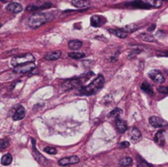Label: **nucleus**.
<instances>
[{
  "label": "nucleus",
  "mask_w": 168,
  "mask_h": 167,
  "mask_svg": "<svg viewBox=\"0 0 168 167\" xmlns=\"http://www.w3.org/2000/svg\"><path fill=\"white\" fill-rule=\"evenodd\" d=\"M54 18V15L51 13H35L33 14L28 20V25L35 29L39 26H41L42 25L45 24L46 22H48L49 21H51Z\"/></svg>",
  "instance_id": "1"
},
{
  "label": "nucleus",
  "mask_w": 168,
  "mask_h": 167,
  "mask_svg": "<svg viewBox=\"0 0 168 167\" xmlns=\"http://www.w3.org/2000/svg\"><path fill=\"white\" fill-rule=\"evenodd\" d=\"M104 84V77L102 75H98L96 79H94L92 83H90L89 85L82 87L79 90V94L83 95H91L95 94L98 90H99Z\"/></svg>",
  "instance_id": "2"
},
{
  "label": "nucleus",
  "mask_w": 168,
  "mask_h": 167,
  "mask_svg": "<svg viewBox=\"0 0 168 167\" xmlns=\"http://www.w3.org/2000/svg\"><path fill=\"white\" fill-rule=\"evenodd\" d=\"M35 61V57L30 53H25L18 57H13L11 61V64L12 66L17 67V66H21L26 63H30V62H34Z\"/></svg>",
  "instance_id": "3"
},
{
  "label": "nucleus",
  "mask_w": 168,
  "mask_h": 167,
  "mask_svg": "<svg viewBox=\"0 0 168 167\" xmlns=\"http://www.w3.org/2000/svg\"><path fill=\"white\" fill-rule=\"evenodd\" d=\"M31 142H32V149H33V155H34V157L35 158V160L40 165H42V166H47L48 164V161L42 155V154H40L39 152H38V150L36 149V147H35V140L34 139V138H31Z\"/></svg>",
  "instance_id": "4"
},
{
  "label": "nucleus",
  "mask_w": 168,
  "mask_h": 167,
  "mask_svg": "<svg viewBox=\"0 0 168 167\" xmlns=\"http://www.w3.org/2000/svg\"><path fill=\"white\" fill-rule=\"evenodd\" d=\"M149 77L156 84H162L165 82V78L159 70H152L149 72Z\"/></svg>",
  "instance_id": "5"
},
{
  "label": "nucleus",
  "mask_w": 168,
  "mask_h": 167,
  "mask_svg": "<svg viewBox=\"0 0 168 167\" xmlns=\"http://www.w3.org/2000/svg\"><path fill=\"white\" fill-rule=\"evenodd\" d=\"M35 68V64L34 62H30V63H26L24 65L15 67L14 72L17 74H25V73L32 71Z\"/></svg>",
  "instance_id": "6"
},
{
  "label": "nucleus",
  "mask_w": 168,
  "mask_h": 167,
  "mask_svg": "<svg viewBox=\"0 0 168 167\" xmlns=\"http://www.w3.org/2000/svg\"><path fill=\"white\" fill-rule=\"evenodd\" d=\"M80 158L77 156H71L68 157H64L58 161V164L62 166H66L68 165H72V164H77L80 162Z\"/></svg>",
  "instance_id": "7"
},
{
  "label": "nucleus",
  "mask_w": 168,
  "mask_h": 167,
  "mask_svg": "<svg viewBox=\"0 0 168 167\" xmlns=\"http://www.w3.org/2000/svg\"><path fill=\"white\" fill-rule=\"evenodd\" d=\"M149 124L154 128H164L167 125V123L161 118L157 117L156 116H153L149 119Z\"/></svg>",
  "instance_id": "8"
},
{
  "label": "nucleus",
  "mask_w": 168,
  "mask_h": 167,
  "mask_svg": "<svg viewBox=\"0 0 168 167\" xmlns=\"http://www.w3.org/2000/svg\"><path fill=\"white\" fill-rule=\"evenodd\" d=\"M82 84V79H72L66 80L65 83L63 84V87H65L66 90H71V89H75L80 86Z\"/></svg>",
  "instance_id": "9"
},
{
  "label": "nucleus",
  "mask_w": 168,
  "mask_h": 167,
  "mask_svg": "<svg viewBox=\"0 0 168 167\" xmlns=\"http://www.w3.org/2000/svg\"><path fill=\"white\" fill-rule=\"evenodd\" d=\"M130 136H131V141L135 143H138L142 139V134H141L140 131L137 128H135V127L131 129V133H130Z\"/></svg>",
  "instance_id": "10"
},
{
  "label": "nucleus",
  "mask_w": 168,
  "mask_h": 167,
  "mask_svg": "<svg viewBox=\"0 0 168 167\" xmlns=\"http://www.w3.org/2000/svg\"><path fill=\"white\" fill-rule=\"evenodd\" d=\"M6 9L7 11L13 12V13H19L22 11L23 7L18 3H10L9 4L7 5Z\"/></svg>",
  "instance_id": "11"
},
{
  "label": "nucleus",
  "mask_w": 168,
  "mask_h": 167,
  "mask_svg": "<svg viewBox=\"0 0 168 167\" xmlns=\"http://www.w3.org/2000/svg\"><path fill=\"white\" fill-rule=\"evenodd\" d=\"M25 116V108L22 106H20L19 108L16 110L15 113L12 116V119L13 120H21L24 119Z\"/></svg>",
  "instance_id": "12"
},
{
  "label": "nucleus",
  "mask_w": 168,
  "mask_h": 167,
  "mask_svg": "<svg viewBox=\"0 0 168 167\" xmlns=\"http://www.w3.org/2000/svg\"><path fill=\"white\" fill-rule=\"evenodd\" d=\"M62 55V52L60 50H56L54 52H49L48 53H46L44 55V59L47 60V61H55V60H58Z\"/></svg>",
  "instance_id": "13"
},
{
  "label": "nucleus",
  "mask_w": 168,
  "mask_h": 167,
  "mask_svg": "<svg viewBox=\"0 0 168 167\" xmlns=\"http://www.w3.org/2000/svg\"><path fill=\"white\" fill-rule=\"evenodd\" d=\"M154 141L159 146H164L165 144V134L163 130H159L156 133L154 136Z\"/></svg>",
  "instance_id": "14"
},
{
  "label": "nucleus",
  "mask_w": 168,
  "mask_h": 167,
  "mask_svg": "<svg viewBox=\"0 0 168 167\" xmlns=\"http://www.w3.org/2000/svg\"><path fill=\"white\" fill-rule=\"evenodd\" d=\"M116 129H117V131L120 133V134H123L127 130V125H126V122L125 120L121 119H116Z\"/></svg>",
  "instance_id": "15"
},
{
  "label": "nucleus",
  "mask_w": 168,
  "mask_h": 167,
  "mask_svg": "<svg viewBox=\"0 0 168 167\" xmlns=\"http://www.w3.org/2000/svg\"><path fill=\"white\" fill-rule=\"evenodd\" d=\"M72 5L78 8H84L90 5V2L89 0H72Z\"/></svg>",
  "instance_id": "16"
},
{
  "label": "nucleus",
  "mask_w": 168,
  "mask_h": 167,
  "mask_svg": "<svg viewBox=\"0 0 168 167\" xmlns=\"http://www.w3.org/2000/svg\"><path fill=\"white\" fill-rule=\"evenodd\" d=\"M131 6L135 7H138V8H145V9H149L152 7L148 4L147 3H145L144 1H142V0H135L133 1L132 3H130Z\"/></svg>",
  "instance_id": "17"
},
{
  "label": "nucleus",
  "mask_w": 168,
  "mask_h": 167,
  "mask_svg": "<svg viewBox=\"0 0 168 167\" xmlns=\"http://www.w3.org/2000/svg\"><path fill=\"white\" fill-rule=\"evenodd\" d=\"M52 4L50 3H44L42 5L39 6H35V5H30L26 7V10L29 12H32V11H36V10H39V9H45V8H48L51 7Z\"/></svg>",
  "instance_id": "18"
},
{
  "label": "nucleus",
  "mask_w": 168,
  "mask_h": 167,
  "mask_svg": "<svg viewBox=\"0 0 168 167\" xmlns=\"http://www.w3.org/2000/svg\"><path fill=\"white\" fill-rule=\"evenodd\" d=\"M82 42L78 39H73L68 43V48L71 50H78L79 48L82 47Z\"/></svg>",
  "instance_id": "19"
},
{
  "label": "nucleus",
  "mask_w": 168,
  "mask_h": 167,
  "mask_svg": "<svg viewBox=\"0 0 168 167\" xmlns=\"http://www.w3.org/2000/svg\"><path fill=\"white\" fill-rule=\"evenodd\" d=\"M139 38L142 40L146 42H149V43H153L155 41L154 36L151 35L149 33H141L139 35Z\"/></svg>",
  "instance_id": "20"
},
{
  "label": "nucleus",
  "mask_w": 168,
  "mask_h": 167,
  "mask_svg": "<svg viewBox=\"0 0 168 167\" xmlns=\"http://www.w3.org/2000/svg\"><path fill=\"white\" fill-rule=\"evenodd\" d=\"M90 23L91 25L94 27H98L101 26L102 24V19L99 16H93L90 20Z\"/></svg>",
  "instance_id": "21"
},
{
  "label": "nucleus",
  "mask_w": 168,
  "mask_h": 167,
  "mask_svg": "<svg viewBox=\"0 0 168 167\" xmlns=\"http://www.w3.org/2000/svg\"><path fill=\"white\" fill-rule=\"evenodd\" d=\"M109 32L120 39H126L128 35V33L123 31L122 30H109Z\"/></svg>",
  "instance_id": "22"
},
{
  "label": "nucleus",
  "mask_w": 168,
  "mask_h": 167,
  "mask_svg": "<svg viewBox=\"0 0 168 167\" xmlns=\"http://www.w3.org/2000/svg\"><path fill=\"white\" fill-rule=\"evenodd\" d=\"M141 90L144 91L145 93H147L149 95H153V87L151 86V84L148 83V82H144L141 84Z\"/></svg>",
  "instance_id": "23"
},
{
  "label": "nucleus",
  "mask_w": 168,
  "mask_h": 167,
  "mask_svg": "<svg viewBox=\"0 0 168 167\" xmlns=\"http://www.w3.org/2000/svg\"><path fill=\"white\" fill-rule=\"evenodd\" d=\"M12 156L11 154L7 153L5 155L3 156L2 159H1V164L3 166H8L12 163Z\"/></svg>",
  "instance_id": "24"
},
{
  "label": "nucleus",
  "mask_w": 168,
  "mask_h": 167,
  "mask_svg": "<svg viewBox=\"0 0 168 167\" xmlns=\"http://www.w3.org/2000/svg\"><path fill=\"white\" fill-rule=\"evenodd\" d=\"M145 3L153 7H160L162 5V0H144Z\"/></svg>",
  "instance_id": "25"
},
{
  "label": "nucleus",
  "mask_w": 168,
  "mask_h": 167,
  "mask_svg": "<svg viewBox=\"0 0 168 167\" xmlns=\"http://www.w3.org/2000/svg\"><path fill=\"white\" fill-rule=\"evenodd\" d=\"M138 29L139 27L135 24H130L126 25V26L122 29V30L126 32V33H133V32H135V30H137Z\"/></svg>",
  "instance_id": "26"
},
{
  "label": "nucleus",
  "mask_w": 168,
  "mask_h": 167,
  "mask_svg": "<svg viewBox=\"0 0 168 167\" xmlns=\"http://www.w3.org/2000/svg\"><path fill=\"white\" fill-rule=\"evenodd\" d=\"M68 57L73 59H81L85 57V54L80 52H72V53H68Z\"/></svg>",
  "instance_id": "27"
},
{
  "label": "nucleus",
  "mask_w": 168,
  "mask_h": 167,
  "mask_svg": "<svg viewBox=\"0 0 168 167\" xmlns=\"http://www.w3.org/2000/svg\"><path fill=\"white\" fill-rule=\"evenodd\" d=\"M132 158L131 157H129V156H126V157H123L122 159H120L119 163H120V166H129L132 164Z\"/></svg>",
  "instance_id": "28"
},
{
  "label": "nucleus",
  "mask_w": 168,
  "mask_h": 167,
  "mask_svg": "<svg viewBox=\"0 0 168 167\" xmlns=\"http://www.w3.org/2000/svg\"><path fill=\"white\" fill-rule=\"evenodd\" d=\"M122 113V111L120 108H115L114 110H112L110 113L108 115V118H111V117H118L120 114Z\"/></svg>",
  "instance_id": "29"
},
{
  "label": "nucleus",
  "mask_w": 168,
  "mask_h": 167,
  "mask_svg": "<svg viewBox=\"0 0 168 167\" xmlns=\"http://www.w3.org/2000/svg\"><path fill=\"white\" fill-rule=\"evenodd\" d=\"M137 160L139 161V166L141 167H153L151 164L148 163L146 161H144V159H143L140 156H137Z\"/></svg>",
  "instance_id": "30"
},
{
  "label": "nucleus",
  "mask_w": 168,
  "mask_h": 167,
  "mask_svg": "<svg viewBox=\"0 0 168 167\" xmlns=\"http://www.w3.org/2000/svg\"><path fill=\"white\" fill-rule=\"evenodd\" d=\"M44 151L46 152V153H48V154H50V155H55V154H57V152H58V151L57 149L55 148H53V147H46Z\"/></svg>",
  "instance_id": "31"
},
{
  "label": "nucleus",
  "mask_w": 168,
  "mask_h": 167,
  "mask_svg": "<svg viewBox=\"0 0 168 167\" xmlns=\"http://www.w3.org/2000/svg\"><path fill=\"white\" fill-rule=\"evenodd\" d=\"M9 145V141L7 138H3L0 140V149L4 150Z\"/></svg>",
  "instance_id": "32"
},
{
  "label": "nucleus",
  "mask_w": 168,
  "mask_h": 167,
  "mask_svg": "<svg viewBox=\"0 0 168 167\" xmlns=\"http://www.w3.org/2000/svg\"><path fill=\"white\" fill-rule=\"evenodd\" d=\"M158 92L163 94H168V86H160L158 87Z\"/></svg>",
  "instance_id": "33"
},
{
  "label": "nucleus",
  "mask_w": 168,
  "mask_h": 167,
  "mask_svg": "<svg viewBox=\"0 0 168 167\" xmlns=\"http://www.w3.org/2000/svg\"><path fill=\"white\" fill-rule=\"evenodd\" d=\"M156 56L160 57H168V51H158L156 53Z\"/></svg>",
  "instance_id": "34"
},
{
  "label": "nucleus",
  "mask_w": 168,
  "mask_h": 167,
  "mask_svg": "<svg viewBox=\"0 0 168 167\" xmlns=\"http://www.w3.org/2000/svg\"><path fill=\"white\" fill-rule=\"evenodd\" d=\"M119 146H120V148H128L129 146H130V143H128V142H121L119 144Z\"/></svg>",
  "instance_id": "35"
},
{
  "label": "nucleus",
  "mask_w": 168,
  "mask_h": 167,
  "mask_svg": "<svg viewBox=\"0 0 168 167\" xmlns=\"http://www.w3.org/2000/svg\"><path fill=\"white\" fill-rule=\"evenodd\" d=\"M155 28H156V25L153 24L148 28V31H149V32H152V31H153V30H155Z\"/></svg>",
  "instance_id": "36"
},
{
  "label": "nucleus",
  "mask_w": 168,
  "mask_h": 167,
  "mask_svg": "<svg viewBox=\"0 0 168 167\" xmlns=\"http://www.w3.org/2000/svg\"><path fill=\"white\" fill-rule=\"evenodd\" d=\"M166 73H167V74L168 75V70H167V71H166Z\"/></svg>",
  "instance_id": "37"
},
{
  "label": "nucleus",
  "mask_w": 168,
  "mask_h": 167,
  "mask_svg": "<svg viewBox=\"0 0 168 167\" xmlns=\"http://www.w3.org/2000/svg\"><path fill=\"white\" fill-rule=\"evenodd\" d=\"M163 1H168V0H163Z\"/></svg>",
  "instance_id": "38"
}]
</instances>
